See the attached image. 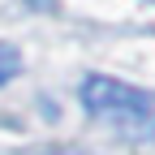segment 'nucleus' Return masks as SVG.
Segmentation results:
<instances>
[{
	"instance_id": "f03ea898",
	"label": "nucleus",
	"mask_w": 155,
	"mask_h": 155,
	"mask_svg": "<svg viewBox=\"0 0 155 155\" xmlns=\"http://www.w3.org/2000/svg\"><path fill=\"white\" fill-rule=\"evenodd\" d=\"M17 73H22V52H17L13 43H0V86L13 82Z\"/></svg>"
},
{
	"instance_id": "f257e3e1",
	"label": "nucleus",
	"mask_w": 155,
	"mask_h": 155,
	"mask_svg": "<svg viewBox=\"0 0 155 155\" xmlns=\"http://www.w3.org/2000/svg\"><path fill=\"white\" fill-rule=\"evenodd\" d=\"M78 99L95 121H104L121 138H129V142L155 138V91L129 86V82L108 78V73H86Z\"/></svg>"
},
{
	"instance_id": "7ed1b4c3",
	"label": "nucleus",
	"mask_w": 155,
	"mask_h": 155,
	"mask_svg": "<svg viewBox=\"0 0 155 155\" xmlns=\"http://www.w3.org/2000/svg\"><path fill=\"white\" fill-rule=\"evenodd\" d=\"M52 155H73V151H52Z\"/></svg>"
}]
</instances>
